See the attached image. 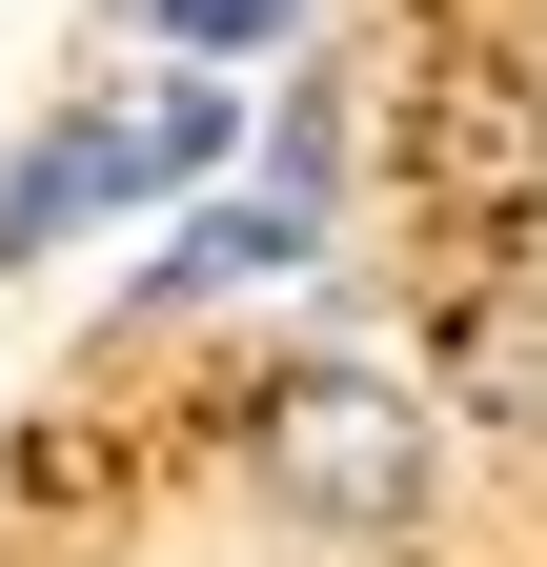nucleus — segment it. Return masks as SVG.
I'll list each match as a JSON object with an SVG mask.
<instances>
[{
  "instance_id": "7",
  "label": "nucleus",
  "mask_w": 547,
  "mask_h": 567,
  "mask_svg": "<svg viewBox=\"0 0 547 567\" xmlns=\"http://www.w3.org/2000/svg\"><path fill=\"white\" fill-rule=\"evenodd\" d=\"M466 385H487V425H547V324L487 305V324H466Z\"/></svg>"
},
{
  "instance_id": "5",
  "label": "nucleus",
  "mask_w": 547,
  "mask_h": 567,
  "mask_svg": "<svg viewBox=\"0 0 547 567\" xmlns=\"http://www.w3.org/2000/svg\"><path fill=\"white\" fill-rule=\"evenodd\" d=\"M324 183H345V102L285 82V102H264V203H305V224H324Z\"/></svg>"
},
{
  "instance_id": "1",
  "label": "nucleus",
  "mask_w": 547,
  "mask_h": 567,
  "mask_svg": "<svg viewBox=\"0 0 547 567\" xmlns=\"http://www.w3.org/2000/svg\"><path fill=\"white\" fill-rule=\"evenodd\" d=\"M244 466L285 486L305 527H426V385H385V365H285V385H244Z\"/></svg>"
},
{
  "instance_id": "3",
  "label": "nucleus",
  "mask_w": 547,
  "mask_h": 567,
  "mask_svg": "<svg viewBox=\"0 0 547 567\" xmlns=\"http://www.w3.org/2000/svg\"><path fill=\"white\" fill-rule=\"evenodd\" d=\"M305 264H324V224H305V203L224 183V203H183V224H163V264L122 284V324H163V305H224V284H305Z\"/></svg>"
},
{
  "instance_id": "6",
  "label": "nucleus",
  "mask_w": 547,
  "mask_h": 567,
  "mask_svg": "<svg viewBox=\"0 0 547 567\" xmlns=\"http://www.w3.org/2000/svg\"><path fill=\"white\" fill-rule=\"evenodd\" d=\"M143 21L203 61V82H224V61H264V41H305V0H143Z\"/></svg>"
},
{
  "instance_id": "4",
  "label": "nucleus",
  "mask_w": 547,
  "mask_h": 567,
  "mask_svg": "<svg viewBox=\"0 0 547 567\" xmlns=\"http://www.w3.org/2000/svg\"><path fill=\"white\" fill-rule=\"evenodd\" d=\"M82 224H122V203H102V102L0 163V264H41V244H82Z\"/></svg>"
},
{
  "instance_id": "2",
  "label": "nucleus",
  "mask_w": 547,
  "mask_h": 567,
  "mask_svg": "<svg viewBox=\"0 0 547 567\" xmlns=\"http://www.w3.org/2000/svg\"><path fill=\"white\" fill-rule=\"evenodd\" d=\"M224 163H244V82H203V61L143 82V102H102V203H122V224H143V203H163V224L224 203Z\"/></svg>"
}]
</instances>
